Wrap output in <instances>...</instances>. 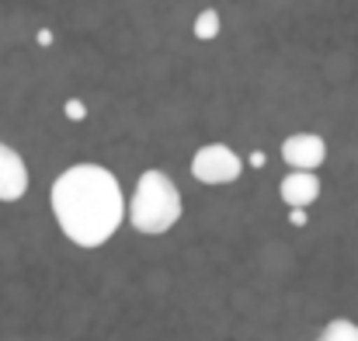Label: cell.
<instances>
[{
	"instance_id": "obj_4",
	"label": "cell",
	"mask_w": 358,
	"mask_h": 341,
	"mask_svg": "<svg viewBox=\"0 0 358 341\" xmlns=\"http://www.w3.org/2000/svg\"><path fill=\"white\" fill-rule=\"evenodd\" d=\"M282 157L292 171H317L327 160V143L317 132H292L282 143Z\"/></svg>"
},
{
	"instance_id": "obj_9",
	"label": "cell",
	"mask_w": 358,
	"mask_h": 341,
	"mask_svg": "<svg viewBox=\"0 0 358 341\" xmlns=\"http://www.w3.org/2000/svg\"><path fill=\"white\" fill-rule=\"evenodd\" d=\"M66 112H70V118L77 122V118H84V105H80V102H66Z\"/></svg>"
},
{
	"instance_id": "obj_8",
	"label": "cell",
	"mask_w": 358,
	"mask_h": 341,
	"mask_svg": "<svg viewBox=\"0 0 358 341\" xmlns=\"http://www.w3.org/2000/svg\"><path fill=\"white\" fill-rule=\"evenodd\" d=\"M317 341H358V324H352V321H331L317 335Z\"/></svg>"
},
{
	"instance_id": "obj_5",
	"label": "cell",
	"mask_w": 358,
	"mask_h": 341,
	"mask_svg": "<svg viewBox=\"0 0 358 341\" xmlns=\"http://www.w3.org/2000/svg\"><path fill=\"white\" fill-rule=\"evenodd\" d=\"M28 192V167L21 153L7 143H0V202H17Z\"/></svg>"
},
{
	"instance_id": "obj_2",
	"label": "cell",
	"mask_w": 358,
	"mask_h": 341,
	"mask_svg": "<svg viewBox=\"0 0 358 341\" xmlns=\"http://www.w3.org/2000/svg\"><path fill=\"white\" fill-rule=\"evenodd\" d=\"M185 213V199L178 192V185L164 174V171H143V178L132 188L129 199V223L143 237H160L171 227H178Z\"/></svg>"
},
{
	"instance_id": "obj_1",
	"label": "cell",
	"mask_w": 358,
	"mask_h": 341,
	"mask_svg": "<svg viewBox=\"0 0 358 341\" xmlns=\"http://www.w3.org/2000/svg\"><path fill=\"white\" fill-rule=\"evenodd\" d=\"M52 216L77 247H101L129 216V199L119 178L101 164H73L49 188Z\"/></svg>"
},
{
	"instance_id": "obj_6",
	"label": "cell",
	"mask_w": 358,
	"mask_h": 341,
	"mask_svg": "<svg viewBox=\"0 0 358 341\" xmlns=\"http://www.w3.org/2000/svg\"><path fill=\"white\" fill-rule=\"evenodd\" d=\"M278 195L289 209H310L320 199V178L317 171H289L278 185Z\"/></svg>"
},
{
	"instance_id": "obj_3",
	"label": "cell",
	"mask_w": 358,
	"mask_h": 341,
	"mask_svg": "<svg viewBox=\"0 0 358 341\" xmlns=\"http://www.w3.org/2000/svg\"><path fill=\"white\" fill-rule=\"evenodd\" d=\"M192 174L202 185H234L243 174V160L227 143H206L192 157Z\"/></svg>"
},
{
	"instance_id": "obj_7",
	"label": "cell",
	"mask_w": 358,
	"mask_h": 341,
	"mask_svg": "<svg viewBox=\"0 0 358 341\" xmlns=\"http://www.w3.org/2000/svg\"><path fill=\"white\" fill-rule=\"evenodd\" d=\"M220 28H223V18H220V11H216V7L199 11V14H195V21H192V35H195L199 42H213V39L220 35Z\"/></svg>"
}]
</instances>
